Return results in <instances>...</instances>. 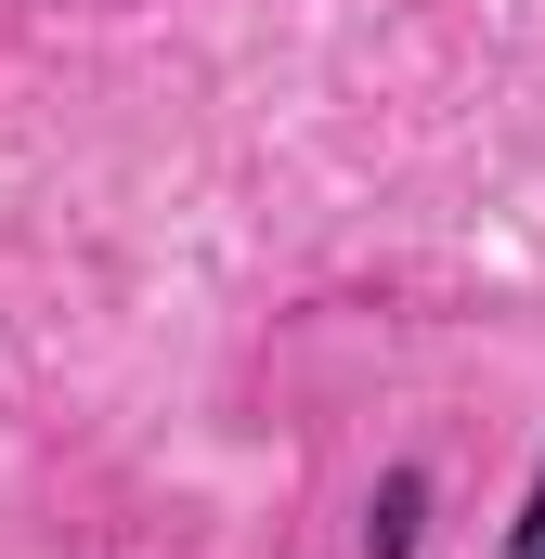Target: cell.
Instances as JSON below:
<instances>
[{"label":"cell","instance_id":"6da1fadb","mask_svg":"<svg viewBox=\"0 0 545 559\" xmlns=\"http://www.w3.org/2000/svg\"><path fill=\"white\" fill-rule=\"evenodd\" d=\"M415 521H428V468H390L364 508V559H415Z\"/></svg>","mask_w":545,"mask_h":559},{"label":"cell","instance_id":"7a4b0ae2","mask_svg":"<svg viewBox=\"0 0 545 559\" xmlns=\"http://www.w3.org/2000/svg\"><path fill=\"white\" fill-rule=\"evenodd\" d=\"M507 559H545V468H533V495H520V521H507Z\"/></svg>","mask_w":545,"mask_h":559}]
</instances>
